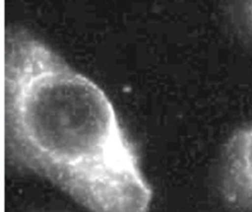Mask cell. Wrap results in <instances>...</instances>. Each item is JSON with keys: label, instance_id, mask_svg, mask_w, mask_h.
Listing matches in <instances>:
<instances>
[{"label": "cell", "instance_id": "6da1fadb", "mask_svg": "<svg viewBox=\"0 0 252 212\" xmlns=\"http://www.w3.org/2000/svg\"><path fill=\"white\" fill-rule=\"evenodd\" d=\"M9 126L28 165L91 212H149L136 144L104 92L43 44L18 38L6 59Z\"/></svg>", "mask_w": 252, "mask_h": 212}, {"label": "cell", "instance_id": "7a4b0ae2", "mask_svg": "<svg viewBox=\"0 0 252 212\" xmlns=\"http://www.w3.org/2000/svg\"><path fill=\"white\" fill-rule=\"evenodd\" d=\"M221 192L234 208L252 212V124L235 131L223 154Z\"/></svg>", "mask_w": 252, "mask_h": 212}, {"label": "cell", "instance_id": "3957f363", "mask_svg": "<svg viewBox=\"0 0 252 212\" xmlns=\"http://www.w3.org/2000/svg\"><path fill=\"white\" fill-rule=\"evenodd\" d=\"M247 18H248V23L250 26V29L252 31V2L249 3L247 6Z\"/></svg>", "mask_w": 252, "mask_h": 212}]
</instances>
